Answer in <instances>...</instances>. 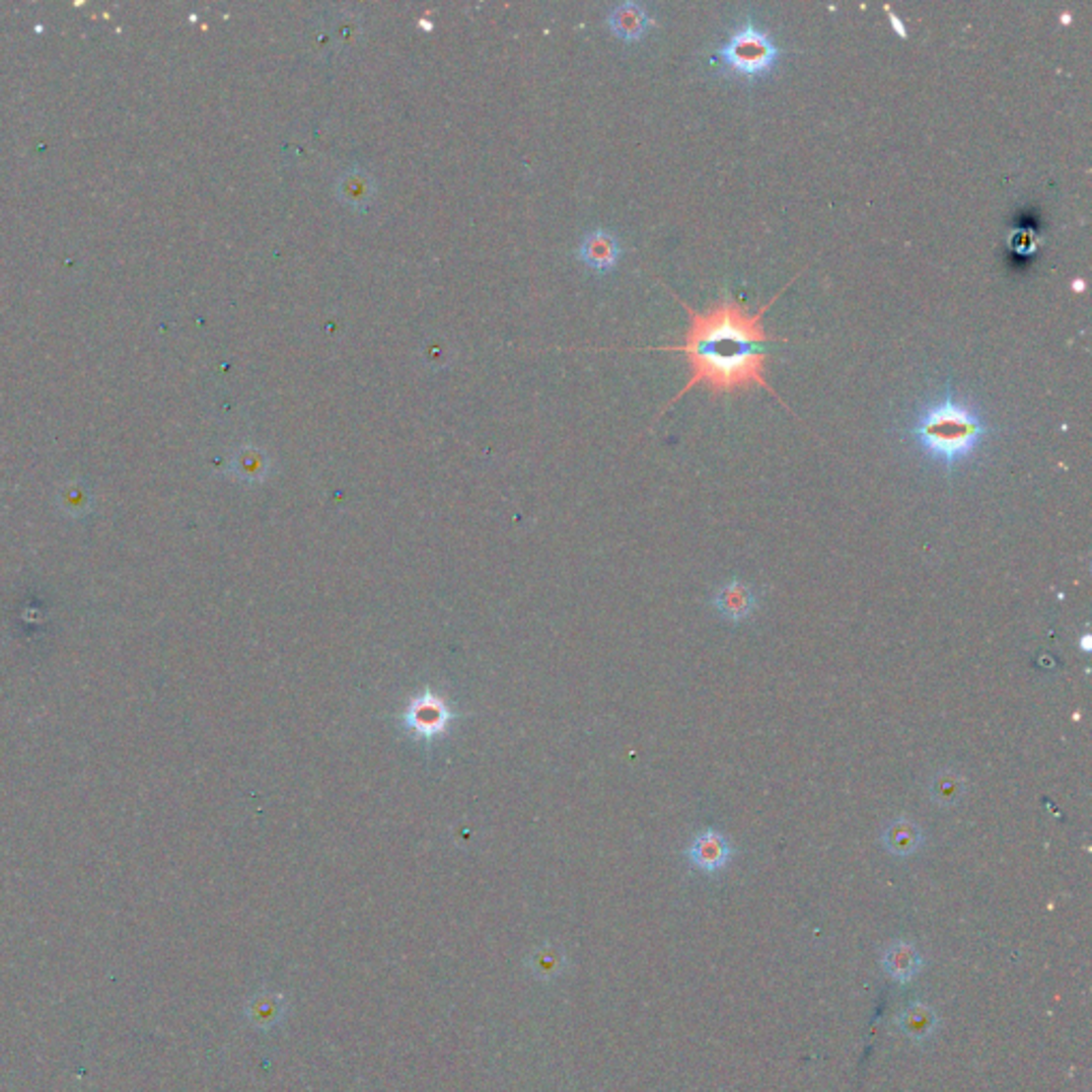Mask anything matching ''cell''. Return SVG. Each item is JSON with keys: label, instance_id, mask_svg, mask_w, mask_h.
Returning a JSON list of instances; mask_svg holds the SVG:
<instances>
[{"label": "cell", "instance_id": "obj_1", "mask_svg": "<svg viewBox=\"0 0 1092 1092\" xmlns=\"http://www.w3.org/2000/svg\"><path fill=\"white\" fill-rule=\"evenodd\" d=\"M785 291V288H783ZM779 291L777 297L783 293ZM760 308L758 314L747 312L739 301L730 297L717 301L706 312H695L683 304L692 316V325L683 346H668L688 354L692 365L690 383L677 395L681 398L695 385H706L713 395L741 391L747 387H762L779 400V395L764 378L768 363V341L772 337L764 331L762 316L777 301ZM781 401V400H779ZM785 405V401H781Z\"/></svg>", "mask_w": 1092, "mask_h": 1092}, {"label": "cell", "instance_id": "obj_2", "mask_svg": "<svg viewBox=\"0 0 1092 1092\" xmlns=\"http://www.w3.org/2000/svg\"><path fill=\"white\" fill-rule=\"evenodd\" d=\"M988 433L983 416L969 401L958 400L950 387L917 412L910 429L917 449L947 470L976 455Z\"/></svg>", "mask_w": 1092, "mask_h": 1092}, {"label": "cell", "instance_id": "obj_3", "mask_svg": "<svg viewBox=\"0 0 1092 1092\" xmlns=\"http://www.w3.org/2000/svg\"><path fill=\"white\" fill-rule=\"evenodd\" d=\"M781 58V47L749 18L728 36V41L715 51L710 62L717 64V71L723 75L758 82V79L772 75Z\"/></svg>", "mask_w": 1092, "mask_h": 1092}, {"label": "cell", "instance_id": "obj_4", "mask_svg": "<svg viewBox=\"0 0 1092 1092\" xmlns=\"http://www.w3.org/2000/svg\"><path fill=\"white\" fill-rule=\"evenodd\" d=\"M403 723L407 730H412L420 739H433V736L442 734L449 728L451 719L455 715L451 713L449 704H446L440 695L433 692H423L410 702L403 713Z\"/></svg>", "mask_w": 1092, "mask_h": 1092}, {"label": "cell", "instance_id": "obj_5", "mask_svg": "<svg viewBox=\"0 0 1092 1092\" xmlns=\"http://www.w3.org/2000/svg\"><path fill=\"white\" fill-rule=\"evenodd\" d=\"M732 845L728 837L715 831V828H706V831L693 837L690 847L686 849V856L692 862L693 868H698L702 873L715 875L723 871L732 860Z\"/></svg>", "mask_w": 1092, "mask_h": 1092}, {"label": "cell", "instance_id": "obj_6", "mask_svg": "<svg viewBox=\"0 0 1092 1092\" xmlns=\"http://www.w3.org/2000/svg\"><path fill=\"white\" fill-rule=\"evenodd\" d=\"M376 180L367 169L350 167L335 182L337 199L357 212H365L376 196Z\"/></svg>", "mask_w": 1092, "mask_h": 1092}, {"label": "cell", "instance_id": "obj_7", "mask_svg": "<svg viewBox=\"0 0 1092 1092\" xmlns=\"http://www.w3.org/2000/svg\"><path fill=\"white\" fill-rule=\"evenodd\" d=\"M713 607L723 619L739 623L745 621L747 617H752V613L756 611V594L747 583L739 581V578H732V581L717 589Z\"/></svg>", "mask_w": 1092, "mask_h": 1092}, {"label": "cell", "instance_id": "obj_8", "mask_svg": "<svg viewBox=\"0 0 1092 1092\" xmlns=\"http://www.w3.org/2000/svg\"><path fill=\"white\" fill-rule=\"evenodd\" d=\"M621 256V246L617 242V237L609 231L598 229L589 233L581 248H578V258H581L589 269L607 273L615 269L617 260Z\"/></svg>", "mask_w": 1092, "mask_h": 1092}, {"label": "cell", "instance_id": "obj_9", "mask_svg": "<svg viewBox=\"0 0 1092 1092\" xmlns=\"http://www.w3.org/2000/svg\"><path fill=\"white\" fill-rule=\"evenodd\" d=\"M649 26H651L649 13L644 11L642 5H636V3L617 5L609 13V29L613 31V35L629 43L642 38Z\"/></svg>", "mask_w": 1092, "mask_h": 1092}, {"label": "cell", "instance_id": "obj_10", "mask_svg": "<svg viewBox=\"0 0 1092 1092\" xmlns=\"http://www.w3.org/2000/svg\"><path fill=\"white\" fill-rule=\"evenodd\" d=\"M919 967H922V956L917 954L911 943L897 941L884 954V969L888 978H892L894 982H911L917 976Z\"/></svg>", "mask_w": 1092, "mask_h": 1092}, {"label": "cell", "instance_id": "obj_11", "mask_svg": "<svg viewBox=\"0 0 1092 1092\" xmlns=\"http://www.w3.org/2000/svg\"><path fill=\"white\" fill-rule=\"evenodd\" d=\"M897 1024H899V1029H901L903 1035L913 1039V1042H924V1039H928L932 1033L937 1031L939 1018L928 1005L910 1003L899 1011Z\"/></svg>", "mask_w": 1092, "mask_h": 1092}, {"label": "cell", "instance_id": "obj_12", "mask_svg": "<svg viewBox=\"0 0 1092 1092\" xmlns=\"http://www.w3.org/2000/svg\"><path fill=\"white\" fill-rule=\"evenodd\" d=\"M924 833L919 826L907 818H899L884 831V845L894 856H911L922 847Z\"/></svg>", "mask_w": 1092, "mask_h": 1092}, {"label": "cell", "instance_id": "obj_13", "mask_svg": "<svg viewBox=\"0 0 1092 1092\" xmlns=\"http://www.w3.org/2000/svg\"><path fill=\"white\" fill-rule=\"evenodd\" d=\"M231 468L235 472V476H240L242 480H248V482H255L267 476L271 462L265 451L256 449V446H244V449L235 455Z\"/></svg>", "mask_w": 1092, "mask_h": 1092}, {"label": "cell", "instance_id": "obj_14", "mask_svg": "<svg viewBox=\"0 0 1092 1092\" xmlns=\"http://www.w3.org/2000/svg\"><path fill=\"white\" fill-rule=\"evenodd\" d=\"M930 794L937 805L952 807L960 800V796L965 794V781L956 772H941L937 774L935 781H932Z\"/></svg>", "mask_w": 1092, "mask_h": 1092}, {"label": "cell", "instance_id": "obj_15", "mask_svg": "<svg viewBox=\"0 0 1092 1092\" xmlns=\"http://www.w3.org/2000/svg\"><path fill=\"white\" fill-rule=\"evenodd\" d=\"M359 36H361V24L357 20L344 18V20L337 22L335 33H333V41L339 47H352Z\"/></svg>", "mask_w": 1092, "mask_h": 1092}, {"label": "cell", "instance_id": "obj_16", "mask_svg": "<svg viewBox=\"0 0 1092 1092\" xmlns=\"http://www.w3.org/2000/svg\"><path fill=\"white\" fill-rule=\"evenodd\" d=\"M449 357H451V350H449V346H446V341H442V339H431V341H427L425 348H423V361L431 367L446 365L451 361Z\"/></svg>", "mask_w": 1092, "mask_h": 1092}, {"label": "cell", "instance_id": "obj_17", "mask_svg": "<svg viewBox=\"0 0 1092 1092\" xmlns=\"http://www.w3.org/2000/svg\"><path fill=\"white\" fill-rule=\"evenodd\" d=\"M1080 647H1082L1084 651H1090V636H1088V634H1086V636H1082V640H1080Z\"/></svg>", "mask_w": 1092, "mask_h": 1092}]
</instances>
